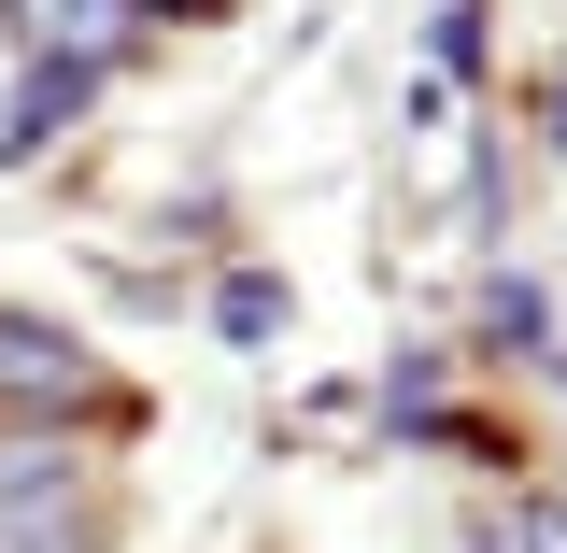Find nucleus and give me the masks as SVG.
I'll return each mask as SVG.
<instances>
[{"label": "nucleus", "mask_w": 567, "mask_h": 553, "mask_svg": "<svg viewBox=\"0 0 567 553\" xmlns=\"http://www.w3.org/2000/svg\"><path fill=\"white\" fill-rule=\"evenodd\" d=\"M71 114H85V58H43L29 85H14V129H0V156H43Z\"/></svg>", "instance_id": "2"}, {"label": "nucleus", "mask_w": 567, "mask_h": 553, "mask_svg": "<svg viewBox=\"0 0 567 553\" xmlns=\"http://www.w3.org/2000/svg\"><path fill=\"white\" fill-rule=\"evenodd\" d=\"M71 383H85V355H71L58 327H14V313H0V398H71Z\"/></svg>", "instance_id": "3"}, {"label": "nucleus", "mask_w": 567, "mask_h": 553, "mask_svg": "<svg viewBox=\"0 0 567 553\" xmlns=\"http://www.w3.org/2000/svg\"><path fill=\"white\" fill-rule=\"evenodd\" d=\"M156 14H213V0H156Z\"/></svg>", "instance_id": "5"}, {"label": "nucleus", "mask_w": 567, "mask_h": 553, "mask_svg": "<svg viewBox=\"0 0 567 553\" xmlns=\"http://www.w3.org/2000/svg\"><path fill=\"white\" fill-rule=\"evenodd\" d=\"M0 553H71V483L0 454Z\"/></svg>", "instance_id": "1"}, {"label": "nucleus", "mask_w": 567, "mask_h": 553, "mask_svg": "<svg viewBox=\"0 0 567 553\" xmlns=\"http://www.w3.org/2000/svg\"><path fill=\"white\" fill-rule=\"evenodd\" d=\"M114 0H29V43H100Z\"/></svg>", "instance_id": "4"}]
</instances>
